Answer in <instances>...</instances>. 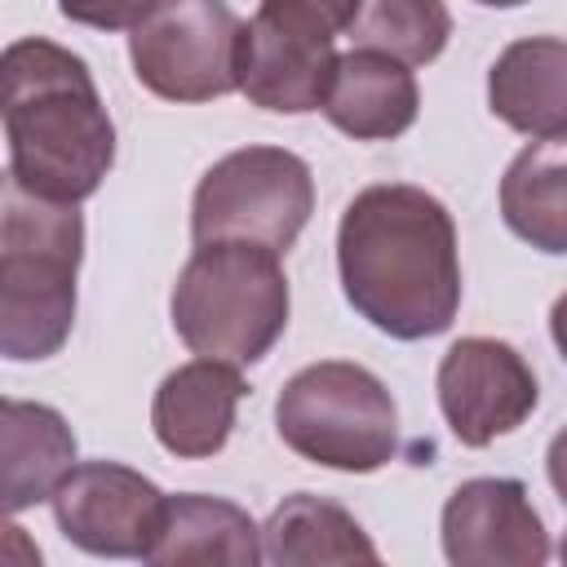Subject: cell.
I'll return each mask as SVG.
<instances>
[{
    "instance_id": "cell-24",
    "label": "cell",
    "mask_w": 567,
    "mask_h": 567,
    "mask_svg": "<svg viewBox=\"0 0 567 567\" xmlns=\"http://www.w3.org/2000/svg\"><path fill=\"white\" fill-rule=\"evenodd\" d=\"M478 4H487V9H514V4H527V0H478Z\"/></svg>"
},
{
    "instance_id": "cell-7",
    "label": "cell",
    "mask_w": 567,
    "mask_h": 567,
    "mask_svg": "<svg viewBox=\"0 0 567 567\" xmlns=\"http://www.w3.org/2000/svg\"><path fill=\"white\" fill-rule=\"evenodd\" d=\"M244 22L226 0H155L128 31L133 75L164 102H213L239 89Z\"/></svg>"
},
{
    "instance_id": "cell-15",
    "label": "cell",
    "mask_w": 567,
    "mask_h": 567,
    "mask_svg": "<svg viewBox=\"0 0 567 567\" xmlns=\"http://www.w3.org/2000/svg\"><path fill=\"white\" fill-rule=\"evenodd\" d=\"M0 496L4 514H22L40 501H53L62 478L75 470V434L58 408L4 399L0 403Z\"/></svg>"
},
{
    "instance_id": "cell-14",
    "label": "cell",
    "mask_w": 567,
    "mask_h": 567,
    "mask_svg": "<svg viewBox=\"0 0 567 567\" xmlns=\"http://www.w3.org/2000/svg\"><path fill=\"white\" fill-rule=\"evenodd\" d=\"M487 106L527 137H567V40L527 35L496 53L487 71Z\"/></svg>"
},
{
    "instance_id": "cell-1",
    "label": "cell",
    "mask_w": 567,
    "mask_h": 567,
    "mask_svg": "<svg viewBox=\"0 0 567 567\" xmlns=\"http://www.w3.org/2000/svg\"><path fill=\"white\" fill-rule=\"evenodd\" d=\"M346 301L394 341H425L461 310L456 221L421 186L381 182L359 190L337 226Z\"/></svg>"
},
{
    "instance_id": "cell-20",
    "label": "cell",
    "mask_w": 567,
    "mask_h": 567,
    "mask_svg": "<svg viewBox=\"0 0 567 567\" xmlns=\"http://www.w3.org/2000/svg\"><path fill=\"white\" fill-rule=\"evenodd\" d=\"M58 9L62 18L93 31H133L155 9V0H58Z\"/></svg>"
},
{
    "instance_id": "cell-5",
    "label": "cell",
    "mask_w": 567,
    "mask_h": 567,
    "mask_svg": "<svg viewBox=\"0 0 567 567\" xmlns=\"http://www.w3.org/2000/svg\"><path fill=\"white\" fill-rule=\"evenodd\" d=\"M275 430L301 461L341 474H372L399 452V408L385 381L350 359L292 372L275 399Z\"/></svg>"
},
{
    "instance_id": "cell-10",
    "label": "cell",
    "mask_w": 567,
    "mask_h": 567,
    "mask_svg": "<svg viewBox=\"0 0 567 567\" xmlns=\"http://www.w3.org/2000/svg\"><path fill=\"white\" fill-rule=\"evenodd\" d=\"M439 408L461 447H487L536 412V372L501 337H461L439 359Z\"/></svg>"
},
{
    "instance_id": "cell-21",
    "label": "cell",
    "mask_w": 567,
    "mask_h": 567,
    "mask_svg": "<svg viewBox=\"0 0 567 567\" xmlns=\"http://www.w3.org/2000/svg\"><path fill=\"white\" fill-rule=\"evenodd\" d=\"M261 4H288V9H301V13L319 18V22L332 27V31H346L350 18H354V9H359V0H261Z\"/></svg>"
},
{
    "instance_id": "cell-3",
    "label": "cell",
    "mask_w": 567,
    "mask_h": 567,
    "mask_svg": "<svg viewBox=\"0 0 567 567\" xmlns=\"http://www.w3.org/2000/svg\"><path fill=\"white\" fill-rule=\"evenodd\" d=\"M84 217L66 199L0 186V354L13 363L53 359L75 323V275Z\"/></svg>"
},
{
    "instance_id": "cell-6",
    "label": "cell",
    "mask_w": 567,
    "mask_h": 567,
    "mask_svg": "<svg viewBox=\"0 0 567 567\" xmlns=\"http://www.w3.org/2000/svg\"><path fill=\"white\" fill-rule=\"evenodd\" d=\"M315 213L310 164L284 146H239L221 155L195 186L190 239L195 244H261L288 252Z\"/></svg>"
},
{
    "instance_id": "cell-19",
    "label": "cell",
    "mask_w": 567,
    "mask_h": 567,
    "mask_svg": "<svg viewBox=\"0 0 567 567\" xmlns=\"http://www.w3.org/2000/svg\"><path fill=\"white\" fill-rule=\"evenodd\" d=\"M346 35L354 49H377L408 66H425L447 49L452 13L443 0H359Z\"/></svg>"
},
{
    "instance_id": "cell-23",
    "label": "cell",
    "mask_w": 567,
    "mask_h": 567,
    "mask_svg": "<svg viewBox=\"0 0 567 567\" xmlns=\"http://www.w3.org/2000/svg\"><path fill=\"white\" fill-rule=\"evenodd\" d=\"M549 337H554V346L567 363V292H558V301L549 306Z\"/></svg>"
},
{
    "instance_id": "cell-9",
    "label": "cell",
    "mask_w": 567,
    "mask_h": 567,
    "mask_svg": "<svg viewBox=\"0 0 567 567\" xmlns=\"http://www.w3.org/2000/svg\"><path fill=\"white\" fill-rule=\"evenodd\" d=\"M168 496L120 461H84L53 492L58 532L97 558H151Z\"/></svg>"
},
{
    "instance_id": "cell-16",
    "label": "cell",
    "mask_w": 567,
    "mask_h": 567,
    "mask_svg": "<svg viewBox=\"0 0 567 567\" xmlns=\"http://www.w3.org/2000/svg\"><path fill=\"white\" fill-rule=\"evenodd\" d=\"M261 527L248 518L244 505L226 496H168V514L159 540L146 563L182 567V563H221V567H252L261 563Z\"/></svg>"
},
{
    "instance_id": "cell-17",
    "label": "cell",
    "mask_w": 567,
    "mask_h": 567,
    "mask_svg": "<svg viewBox=\"0 0 567 567\" xmlns=\"http://www.w3.org/2000/svg\"><path fill=\"white\" fill-rule=\"evenodd\" d=\"M261 554L275 567H315V563H377V545L368 540V532L359 527V518L323 496L297 492L284 496L266 527H261Z\"/></svg>"
},
{
    "instance_id": "cell-22",
    "label": "cell",
    "mask_w": 567,
    "mask_h": 567,
    "mask_svg": "<svg viewBox=\"0 0 567 567\" xmlns=\"http://www.w3.org/2000/svg\"><path fill=\"white\" fill-rule=\"evenodd\" d=\"M545 474H549V483H554V492H558V501L567 505V425L549 439V452H545Z\"/></svg>"
},
{
    "instance_id": "cell-18",
    "label": "cell",
    "mask_w": 567,
    "mask_h": 567,
    "mask_svg": "<svg viewBox=\"0 0 567 567\" xmlns=\"http://www.w3.org/2000/svg\"><path fill=\"white\" fill-rule=\"evenodd\" d=\"M501 217L536 252H567V137H536L509 159Z\"/></svg>"
},
{
    "instance_id": "cell-25",
    "label": "cell",
    "mask_w": 567,
    "mask_h": 567,
    "mask_svg": "<svg viewBox=\"0 0 567 567\" xmlns=\"http://www.w3.org/2000/svg\"><path fill=\"white\" fill-rule=\"evenodd\" d=\"M558 558H563V563H567V536H563V545H558Z\"/></svg>"
},
{
    "instance_id": "cell-11",
    "label": "cell",
    "mask_w": 567,
    "mask_h": 567,
    "mask_svg": "<svg viewBox=\"0 0 567 567\" xmlns=\"http://www.w3.org/2000/svg\"><path fill=\"white\" fill-rule=\"evenodd\" d=\"M443 554L452 567H540L549 532L518 478H465L443 505Z\"/></svg>"
},
{
    "instance_id": "cell-8",
    "label": "cell",
    "mask_w": 567,
    "mask_h": 567,
    "mask_svg": "<svg viewBox=\"0 0 567 567\" xmlns=\"http://www.w3.org/2000/svg\"><path fill=\"white\" fill-rule=\"evenodd\" d=\"M332 35V27L301 9L261 4L239 35V93L275 115L319 111L337 75Z\"/></svg>"
},
{
    "instance_id": "cell-4",
    "label": "cell",
    "mask_w": 567,
    "mask_h": 567,
    "mask_svg": "<svg viewBox=\"0 0 567 567\" xmlns=\"http://www.w3.org/2000/svg\"><path fill=\"white\" fill-rule=\"evenodd\" d=\"M288 275L261 244H195L182 266L168 315L190 354L248 368L270 354L288 328Z\"/></svg>"
},
{
    "instance_id": "cell-12",
    "label": "cell",
    "mask_w": 567,
    "mask_h": 567,
    "mask_svg": "<svg viewBox=\"0 0 567 567\" xmlns=\"http://www.w3.org/2000/svg\"><path fill=\"white\" fill-rule=\"evenodd\" d=\"M244 377L221 359H190L173 368L151 399V430L159 447L177 461L217 456L235 430V412L244 399Z\"/></svg>"
},
{
    "instance_id": "cell-13",
    "label": "cell",
    "mask_w": 567,
    "mask_h": 567,
    "mask_svg": "<svg viewBox=\"0 0 567 567\" xmlns=\"http://www.w3.org/2000/svg\"><path fill=\"white\" fill-rule=\"evenodd\" d=\"M319 111L354 142H390L416 124L421 89L408 62L377 49H350L337 58V75Z\"/></svg>"
},
{
    "instance_id": "cell-2",
    "label": "cell",
    "mask_w": 567,
    "mask_h": 567,
    "mask_svg": "<svg viewBox=\"0 0 567 567\" xmlns=\"http://www.w3.org/2000/svg\"><path fill=\"white\" fill-rule=\"evenodd\" d=\"M0 80L9 177L66 204L97 195L115 164V124L89 62L44 35H22L4 49Z\"/></svg>"
}]
</instances>
